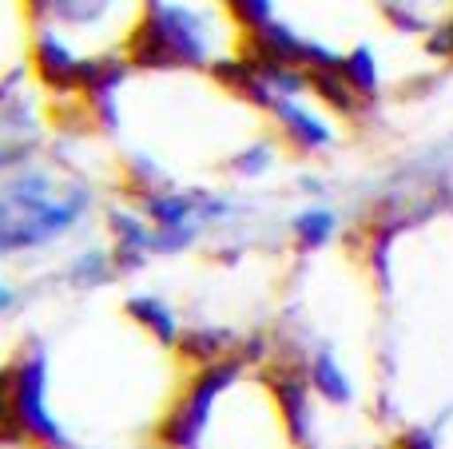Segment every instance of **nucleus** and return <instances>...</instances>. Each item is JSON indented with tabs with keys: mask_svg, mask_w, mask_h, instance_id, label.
<instances>
[{
	"mask_svg": "<svg viewBox=\"0 0 453 449\" xmlns=\"http://www.w3.org/2000/svg\"><path fill=\"white\" fill-rule=\"evenodd\" d=\"M250 28L234 16L231 0H148L143 24L127 44L140 72H219L242 60Z\"/></svg>",
	"mask_w": 453,
	"mask_h": 449,
	"instance_id": "1",
	"label": "nucleus"
},
{
	"mask_svg": "<svg viewBox=\"0 0 453 449\" xmlns=\"http://www.w3.org/2000/svg\"><path fill=\"white\" fill-rule=\"evenodd\" d=\"M143 12H148V0H24L28 32H56L84 60L127 56Z\"/></svg>",
	"mask_w": 453,
	"mask_h": 449,
	"instance_id": "2",
	"label": "nucleus"
},
{
	"mask_svg": "<svg viewBox=\"0 0 453 449\" xmlns=\"http://www.w3.org/2000/svg\"><path fill=\"white\" fill-rule=\"evenodd\" d=\"M266 382L274 390V402L282 410V426L295 442H306V430H311V378L306 370H295L290 362H274L266 370Z\"/></svg>",
	"mask_w": 453,
	"mask_h": 449,
	"instance_id": "3",
	"label": "nucleus"
},
{
	"mask_svg": "<svg viewBox=\"0 0 453 449\" xmlns=\"http://www.w3.org/2000/svg\"><path fill=\"white\" fill-rule=\"evenodd\" d=\"M266 116L279 124L282 140L298 151H326L330 143H334V132H330L326 119H322L314 108L298 103V100H279Z\"/></svg>",
	"mask_w": 453,
	"mask_h": 449,
	"instance_id": "4",
	"label": "nucleus"
},
{
	"mask_svg": "<svg viewBox=\"0 0 453 449\" xmlns=\"http://www.w3.org/2000/svg\"><path fill=\"white\" fill-rule=\"evenodd\" d=\"M140 211L151 227H196L199 223V191H143Z\"/></svg>",
	"mask_w": 453,
	"mask_h": 449,
	"instance_id": "5",
	"label": "nucleus"
},
{
	"mask_svg": "<svg viewBox=\"0 0 453 449\" xmlns=\"http://www.w3.org/2000/svg\"><path fill=\"white\" fill-rule=\"evenodd\" d=\"M175 346H180V354L188 358V362H196L199 370H203V366L231 358L239 339H231V334H223V331H211V326H199V331H183Z\"/></svg>",
	"mask_w": 453,
	"mask_h": 449,
	"instance_id": "6",
	"label": "nucleus"
},
{
	"mask_svg": "<svg viewBox=\"0 0 453 449\" xmlns=\"http://www.w3.org/2000/svg\"><path fill=\"white\" fill-rule=\"evenodd\" d=\"M127 315H132L135 323L151 334V339L164 342V346H175V342H180V334H183L175 310L167 307V302L151 299V294H135V299H127Z\"/></svg>",
	"mask_w": 453,
	"mask_h": 449,
	"instance_id": "7",
	"label": "nucleus"
},
{
	"mask_svg": "<svg viewBox=\"0 0 453 449\" xmlns=\"http://www.w3.org/2000/svg\"><path fill=\"white\" fill-rule=\"evenodd\" d=\"M290 231H295L298 247H306V251H319V247H326L330 239H334V231H338V215L330 211V207H306V211H298V215H295Z\"/></svg>",
	"mask_w": 453,
	"mask_h": 449,
	"instance_id": "8",
	"label": "nucleus"
},
{
	"mask_svg": "<svg viewBox=\"0 0 453 449\" xmlns=\"http://www.w3.org/2000/svg\"><path fill=\"white\" fill-rule=\"evenodd\" d=\"M306 378H311V390H319L326 402H350V386H346L342 370H338V362L326 350H319V354L306 362Z\"/></svg>",
	"mask_w": 453,
	"mask_h": 449,
	"instance_id": "9",
	"label": "nucleus"
},
{
	"mask_svg": "<svg viewBox=\"0 0 453 449\" xmlns=\"http://www.w3.org/2000/svg\"><path fill=\"white\" fill-rule=\"evenodd\" d=\"M274 156H279L274 140H247L231 159H226V171L239 175V179H255V175L271 171V167H274Z\"/></svg>",
	"mask_w": 453,
	"mask_h": 449,
	"instance_id": "10",
	"label": "nucleus"
},
{
	"mask_svg": "<svg viewBox=\"0 0 453 449\" xmlns=\"http://www.w3.org/2000/svg\"><path fill=\"white\" fill-rule=\"evenodd\" d=\"M342 76L370 100V95L378 92V60H374V52H370L366 44H354L350 52H342Z\"/></svg>",
	"mask_w": 453,
	"mask_h": 449,
	"instance_id": "11",
	"label": "nucleus"
},
{
	"mask_svg": "<svg viewBox=\"0 0 453 449\" xmlns=\"http://www.w3.org/2000/svg\"><path fill=\"white\" fill-rule=\"evenodd\" d=\"M111 275H116V255H108V251H84V255H76V263L68 267V278L76 286H100V283H108Z\"/></svg>",
	"mask_w": 453,
	"mask_h": 449,
	"instance_id": "12",
	"label": "nucleus"
},
{
	"mask_svg": "<svg viewBox=\"0 0 453 449\" xmlns=\"http://www.w3.org/2000/svg\"><path fill=\"white\" fill-rule=\"evenodd\" d=\"M32 151H36V140H24V135H0V175L8 171H20V167H28Z\"/></svg>",
	"mask_w": 453,
	"mask_h": 449,
	"instance_id": "13",
	"label": "nucleus"
},
{
	"mask_svg": "<svg viewBox=\"0 0 453 449\" xmlns=\"http://www.w3.org/2000/svg\"><path fill=\"white\" fill-rule=\"evenodd\" d=\"M196 235H199V223L196 227H156L151 231V255H175L196 243Z\"/></svg>",
	"mask_w": 453,
	"mask_h": 449,
	"instance_id": "14",
	"label": "nucleus"
},
{
	"mask_svg": "<svg viewBox=\"0 0 453 449\" xmlns=\"http://www.w3.org/2000/svg\"><path fill=\"white\" fill-rule=\"evenodd\" d=\"M402 449H434V438L430 434H410L406 442H402Z\"/></svg>",
	"mask_w": 453,
	"mask_h": 449,
	"instance_id": "15",
	"label": "nucleus"
},
{
	"mask_svg": "<svg viewBox=\"0 0 453 449\" xmlns=\"http://www.w3.org/2000/svg\"><path fill=\"white\" fill-rule=\"evenodd\" d=\"M12 302H16V294L8 291L4 283H0V315H4V310H12Z\"/></svg>",
	"mask_w": 453,
	"mask_h": 449,
	"instance_id": "16",
	"label": "nucleus"
}]
</instances>
